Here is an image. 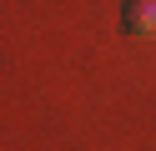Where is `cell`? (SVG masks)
I'll return each instance as SVG.
<instances>
[{"instance_id": "6da1fadb", "label": "cell", "mask_w": 156, "mask_h": 151, "mask_svg": "<svg viewBox=\"0 0 156 151\" xmlns=\"http://www.w3.org/2000/svg\"><path fill=\"white\" fill-rule=\"evenodd\" d=\"M126 30L141 40H156V0H126Z\"/></svg>"}]
</instances>
